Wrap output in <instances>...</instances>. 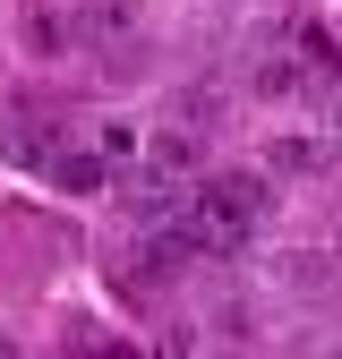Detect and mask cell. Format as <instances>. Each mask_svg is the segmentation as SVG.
Here are the masks:
<instances>
[{
  "mask_svg": "<svg viewBox=\"0 0 342 359\" xmlns=\"http://www.w3.org/2000/svg\"><path fill=\"white\" fill-rule=\"evenodd\" d=\"M137 163H154V171H197V128H180V120H163V128H146V154Z\"/></svg>",
  "mask_w": 342,
  "mask_h": 359,
  "instance_id": "obj_3",
  "label": "cell"
},
{
  "mask_svg": "<svg viewBox=\"0 0 342 359\" xmlns=\"http://www.w3.org/2000/svg\"><path fill=\"white\" fill-rule=\"evenodd\" d=\"M325 359H342V342H334V351H325Z\"/></svg>",
  "mask_w": 342,
  "mask_h": 359,
  "instance_id": "obj_9",
  "label": "cell"
},
{
  "mask_svg": "<svg viewBox=\"0 0 342 359\" xmlns=\"http://www.w3.org/2000/svg\"><path fill=\"white\" fill-rule=\"evenodd\" d=\"M0 359H9V351H0Z\"/></svg>",
  "mask_w": 342,
  "mask_h": 359,
  "instance_id": "obj_10",
  "label": "cell"
},
{
  "mask_svg": "<svg viewBox=\"0 0 342 359\" xmlns=\"http://www.w3.org/2000/svg\"><path fill=\"white\" fill-rule=\"evenodd\" d=\"M266 163H274V171H291V180H299V171H325V163H334V137H274V154H266Z\"/></svg>",
  "mask_w": 342,
  "mask_h": 359,
  "instance_id": "obj_4",
  "label": "cell"
},
{
  "mask_svg": "<svg viewBox=\"0 0 342 359\" xmlns=\"http://www.w3.org/2000/svg\"><path fill=\"white\" fill-rule=\"evenodd\" d=\"M103 180H111V154H95V146L52 154V189H69V197H103Z\"/></svg>",
  "mask_w": 342,
  "mask_h": 359,
  "instance_id": "obj_2",
  "label": "cell"
},
{
  "mask_svg": "<svg viewBox=\"0 0 342 359\" xmlns=\"http://www.w3.org/2000/svg\"><path fill=\"white\" fill-rule=\"evenodd\" d=\"M299 86H308V69H299V60H256V95H266V103H282V95H299Z\"/></svg>",
  "mask_w": 342,
  "mask_h": 359,
  "instance_id": "obj_7",
  "label": "cell"
},
{
  "mask_svg": "<svg viewBox=\"0 0 342 359\" xmlns=\"http://www.w3.org/2000/svg\"><path fill=\"white\" fill-rule=\"evenodd\" d=\"M86 34L95 43H128L137 34V0H86Z\"/></svg>",
  "mask_w": 342,
  "mask_h": 359,
  "instance_id": "obj_5",
  "label": "cell"
},
{
  "mask_svg": "<svg viewBox=\"0 0 342 359\" xmlns=\"http://www.w3.org/2000/svg\"><path fill=\"white\" fill-rule=\"evenodd\" d=\"M95 154L137 163V154H146V128H137V120H95Z\"/></svg>",
  "mask_w": 342,
  "mask_h": 359,
  "instance_id": "obj_6",
  "label": "cell"
},
{
  "mask_svg": "<svg viewBox=\"0 0 342 359\" xmlns=\"http://www.w3.org/2000/svg\"><path fill=\"white\" fill-rule=\"evenodd\" d=\"M205 197L223 205L231 222H248V231H256V222L274 214V171H214V180H205Z\"/></svg>",
  "mask_w": 342,
  "mask_h": 359,
  "instance_id": "obj_1",
  "label": "cell"
},
{
  "mask_svg": "<svg viewBox=\"0 0 342 359\" xmlns=\"http://www.w3.org/2000/svg\"><path fill=\"white\" fill-rule=\"evenodd\" d=\"M325 137H334V163H342V111H334V128H325Z\"/></svg>",
  "mask_w": 342,
  "mask_h": 359,
  "instance_id": "obj_8",
  "label": "cell"
}]
</instances>
